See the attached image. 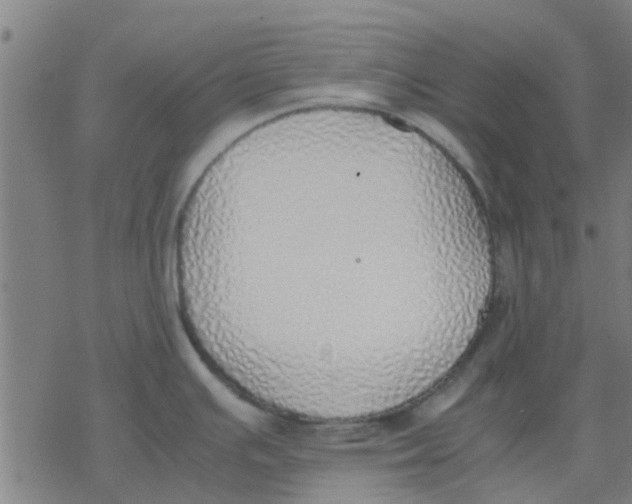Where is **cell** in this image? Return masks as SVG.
<instances>
[{"label": "cell", "instance_id": "6da1fadb", "mask_svg": "<svg viewBox=\"0 0 632 504\" xmlns=\"http://www.w3.org/2000/svg\"><path fill=\"white\" fill-rule=\"evenodd\" d=\"M196 248L235 337L260 359L322 380L361 375L381 331L397 353L387 333L404 354L429 340L493 260L485 228L440 182L339 143L235 180L213 199Z\"/></svg>", "mask_w": 632, "mask_h": 504}]
</instances>
